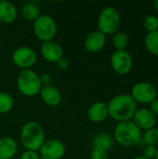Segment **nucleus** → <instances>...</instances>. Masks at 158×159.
<instances>
[{
	"mask_svg": "<svg viewBox=\"0 0 158 159\" xmlns=\"http://www.w3.org/2000/svg\"><path fill=\"white\" fill-rule=\"evenodd\" d=\"M109 116L115 121L124 122L133 118L137 111V102L130 94H120L107 103Z\"/></svg>",
	"mask_w": 158,
	"mask_h": 159,
	"instance_id": "nucleus-1",
	"label": "nucleus"
},
{
	"mask_svg": "<svg viewBox=\"0 0 158 159\" xmlns=\"http://www.w3.org/2000/svg\"><path fill=\"white\" fill-rule=\"evenodd\" d=\"M115 141L122 146L130 147L139 144L142 141V130L132 121L119 122L114 131Z\"/></svg>",
	"mask_w": 158,
	"mask_h": 159,
	"instance_id": "nucleus-2",
	"label": "nucleus"
},
{
	"mask_svg": "<svg viewBox=\"0 0 158 159\" xmlns=\"http://www.w3.org/2000/svg\"><path fill=\"white\" fill-rule=\"evenodd\" d=\"M22 145L31 151H39L45 142V132L40 124L34 121L26 123L20 130Z\"/></svg>",
	"mask_w": 158,
	"mask_h": 159,
	"instance_id": "nucleus-3",
	"label": "nucleus"
},
{
	"mask_svg": "<svg viewBox=\"0 0 158 159\" xmlns=\"http://www.w3.org/2000/svg\"><path fill=\"white\" fill-rule=\"evenodd\" d=\"M17 87L19 91L26 97H34L40 93L42 84L39 75L31 69L22 70L17 77Z\"/></svg>",
	"mask_w": 158,
	"mask_h": 159,
	"instance_id": "nucleus-4",
	"label": "nucleus"
},
{
	"mask_svg": "<svg viewBox=\"0 0 158 159\" xmlns=\"http://www.w3.org/2000/svg\"><path fill=\"white\" fill-rule=\"evenodd\" d=\"M121 18L118 10L113 7H107L103 8L98 18V28L99 31L106 34H115L120 26Z\"/></svg>",
	"mask_w": 158,
	"mask_h": 159,
	"instance_id": "nucleus-5",
	"label": "nucleus"
},
{
	"mask_svg": "<svg viewBox=\"0 0 158 159\" xmlns=\"http://www.w3.org/2000/svg\"><path fill=\"white\" fill-rule=\"evenodd\" d=\"M34 32L39 40L43 42L51 41L57 33L54 19L48 15H40L34 21Z\"/></svg>",
	"mask_w": 158,
	"mask_h": 159,
	"instance_id": "nucleus-6",
	"label": "nucleus"
},
{
	"mask_svg": "<svg viewBox=\"0 0 158 159\" xmlns=\"http://www.w3.org/2000/svg\"><path fill=\"white\" fill-rule=\"evenodd\" d=\"M131 97L138 103H151L156 99L157 91L156 87L148 82H139L131 89Z\"/></svg>",
	"mask_w": 158,
	"mask_h": 159,
	"instance_id": "nucleus-7",
	"label": "nucleus"
},
{
	"mask_svg": "<svg viewBox=\"0 0 158 159\" xmlns=\"http://www.w3.org/2000/svg\"><path fill=\"white\" fill-rule=\"evenodd\" d=\"M111 65L116 74L121 75H127L130 72L133 65L132 57L127 50H115L111 57Z\"/></svg>",
	"mask_w": 158,
	"mask_h": 159,
	"instance_id": "nucleus-8",
	"label": "nucleus"
},
{
	"mask_svg": "<svg viewBox=\"0 0 158 159\" xmlns=\"http://www.w3.org/2000/svg\"><path fill=\"white\" fill-rule=\"evenodd\" d=\"M37 60L36 53L28 47H20L14 50L12 54L13 62L22 70L30 69Z\"/></svg>",
	"mask_w": 158,
	"mask_h": 159,
	"instance_id": "nucleus-9",
	"label": "nucleus"
},
{
	"mask_svg": "<svg viewBox=\"0 0 158 159\" xmlns=\"http://www.w3.org/2000/svg\"><path fill=\"white\" fill-rule=\"evenodd\" d=\"M65 145L59 140L45 141L39 149L42 159H61L65 154Z\"/></svg>",
	"mask_w": 158,
	"mask_h": 159,
	"instance_id": "nucleus-10",
	"label": "nucleus"
},
{
	"mask_svg": "<svg viewBox=\"0 0 158 159\" xmlns=\"http://www.w3.org/2000/svg\"><path fill=\"white\" fill-rule=\"evenodd\" d=\"M132 119V121L137 125V127L141 130L143 129L144 131L155 128L156 124V116L149 109L145 108L137 109Z\"/></svg>",
	"mask_w": 158,
	"mask_h": 159,
	"instance_id": "nucleus-11",
	"label": "nucleus"
},
{
	"mask_svg": "<svg viewBox=\"0 0 158 159\" xmlns=\"http://www.w3.org/2000/svg\"><path fill=\"white\" fill-rule=\"evenodd\" d=\"M42 57L48 62L57 63L63 57V50L60 44L51 40L44 42L40 48Z\"/></svg>",
	"mask_w": 158,
	"mask_h": 159,
	"instance_id": "nucleus-12",
	"label": "nucleus"
},
{
	"mask_svg": "<svg viewBox=\"0 0 158 159\" xmlns=\"http://www.w3.org/2000/svg\"><path fill=\"white\" fill-rule=\"evenodd\" d=\"M106 37L100 31L90 32L85 38V48L90 53H96L102 50L105 45Z\"/></svg>",
	"mask_w": 158,
	"mask_h": 159,
	"instance_id": "nucleus-13",
	"label": "nucleus"
},
{
	"mask_svg": "<svg viewBox=\"0 0 158 159\" xmlns=\"http://www.w3.org/2000/svg\"><path fill=\"white\" fill-rule=\"evenodd\" d=\"M109 116L107 103L103 102H97L90 105L88 110V117L93 123L103 122Z\"/></svg>",
	"mask_w": 158,
	"mask_h": 159,
	"instance_id": "nucleus-14",
	"label": "nucleus"
},
{
	"mask_svg": "<svg viewBox=\"0 0 158 159\" xmlns=\"http://www.w3.org/2000/svg\"><path fill=\"white\" fill-rule=\"evenodd\" d=\"M40 95L43 100V102L51 107L58 106L61 102V94L60 90L51 85L48 86H43L40 90Z\"/></svg>",
	"mask_w": 158,
	"mask_h": 159,
	"instance_id": "nucleus-15",
	"label": "nucleus"
},
{
	"mask_svg": "<svg viewBox=\"0 0 158 159\" xmlns=\"http://www.w3.org/2000/svg\"><path fill=\"white\" fill-rule=\"evenodd\" d=\"M18 145L14 139L3 137L0 139V159H11L17 153Z\"/></svg>",
	"mask_w": 158,
	"mask_h": 159,
	"instance_id": "nucleus-16",
	"label": "nucleus"
},
{
	"mask_svg": "<svg viewBox=\"0 0 158 159\" xmlns=\"http://www.w3.org/2000/svg\"><path fill=\"white\" fill-rule=\"evenodd\" d=\"M15 6L8 1H0V22L11 23L17 18Z\"/></svg>",
	"mask_w": 158,
	"mask_h": 159,
	"instance_id": "nucleus-17",
	"label": "nucleus"
},
{
	"mask_svg": "<svg viewBox=\"0 0 158 159\" xmlns=\"http://www.w3.org/2000/svg\"><path fill=\"white\" fill-rule=\"evenodd\" d=\"M113 145V139L106 133L97 134L92 141V148H98L104 151H109Z\"/></svg>",
	"mask_w": 158,
	"mask_h": 159,
	"instance_id": "nucleus-18",
	"label": "nucleus"
},
{
	"mask_svg": "<svg viewBox=\"0 0 158 159\" xmlns=\"http://www.w3.org/2000/svg\"><path fill=\"white\" fill-rule=\"evenodd\" d=\"M144 44L147 50L158 57V30L155 32L148 33L144 39Z\"/></svg>",
	"mask_w": 158,
	"mask_h": 159,
	"instance_id": "nucleus-19",
	"label": "nucleus"
},
{
	"mask_svg": "<svg viewBox=\"0 0 158 159\" xmlns=\"http://www.w3.org/2000/svg\"><path fill=\"white\" fill-rule=\"evenodd\" d=\"M129 43V35L124 32H116L113 36V45L116 51L126 50Z\"/></svg>",
	"mask_w": 158,
	"mask_h": 159,
	"instance_id": "nucleus-20",
	"label": "nucleus"
},
{
	"mask_svg": "<svg viewBox=\"0 0 158 159\" xmlns=\"http://www.w3.org/2000/svg\"><path fill=\"white\" fill-rule=\"evenodd\" d=\"M22 16L30 21H34L40 16V10L38 7L34 3H27L23 6L21 10Z\"/></svg>",
	"mask_w": 158,
	"mask_h": 159,
	"instance_id": "nucleus-21",
	"label": "nucleus"
},
{
	"mask_svg": "<svg viewBox=\"0 0 158 159\" xmlns=\"http://www.w3.org/2000/svg\"><path fill=\"white\" fill-rule=\"evenodd\" d=\"M142 140L145 143V145H151L156 147L158 145V129L153 128L150 129H147L142 133Z\"/></svg>",
	"mask_w": 158,
	"mask_h": 159,
	"instance_id": "nucleus-22",
	"label": "nucleus"
},
{
	"mask_svg": "<svg viewBox=\"0 0 158 159\" xmlns=\"http://www.w3.org/2000/svg\"><path fill=\"white\" fill-rule=\"evenodd\" d=\"M13 104V99L8 93L0 92V114L8 113L12 109Z\"/></svg>",
	"mask_w": 158,
	"mask_h": 159,
	"instance_id": "nucleus-23",
	"label": "nucleus"
},
{
	"mask_svg": "<svg viewBox=\"0 0 158 159\" xmlns=\"http://www.w3.org/2000/svg\"><path fill=\"white\" fill-rule=\"evenodd\" d=\"M143 26L148 33L155 32L158 30V18L154 15H148L143 20Z\"/></svg>",
	"mask_w": 158,
	"mask_h": 159,
	"instance_id": "nucleus-24",
	"label": "nucleus"
},
{
	"mask_svg": "<svg viewBox=\"0 0 158 159\" xmlns=\"http://www.w3.org/2000/svg\"><path fill=\"white\" fill-rule=\"evenodd\" d=\"M90 159H108V152L98 148H92Z\"/></svg>",
	"mask_w": 158,
	"mask_h": 159,
	"instance_id": "nucleus-25",
	"label": "nucleus"
},
{
	"mask_svg": "<svg viewBox=\"0 0 158 159\" xmlns=\"http://www.w3.org/2000/svg\"><path fill=\"white\" fill-rule=\"evenodd\" d=\"M156 147L146 145L142 151V157L146 159H154L156 157Z\"/></svg>",
	"mask_w": 158,
	"mask_h": 159,
	"instance_id": "nucleus-26",
	"label": "nucleus"
},
{
	"mask_svg": "<svg viewBox=\"0 0 158 159\" xmlns=\"http://www.w3.org/2000/svg\"><path fill=\"white\" fill-rule=\"evenodd\" d=\"M20 159H40L39 154H37L36 151H31V150H26L21 156Z\"/></svg>",
	"mask_w": 158,
	"mask_h": 159,
	"instance_id": "nucleus-27",
	"label": "nucleus"
},
{
	"mask_svg": "<svg viewBox=\"0 0 158 159\" xmlns=\"http://www.w3.org/2000/svg\"><path fill=\"white\" fill-rule=\"evenodd\" d=\"M39 78H40V82H41L42 86H43V85H44V86H48V85H50V82H51V80H52L51 75H48V74H43V75H41L39 76Z\"/></svg>",
	"mask_w": 158,
	"mask_h": 159,
	"instance_id": "nucleus-28",
	"label": "nucleus"
},
{
	"mask_svg": "<svg viewBox=\"0 0 158 159\" xmlns=\"http://www.w3.org/2000/svg\"><path fill=\"white\" fill-rule=\"evenodd\" d=\"M156 116H158V99L154 100L150 103V109H149Z\"/></svg>",
	"mask_w": 158,
	"mask_h": 159,
	"instance_id": "nucleus-29",
	"label": "nucleus"
},
{
	"mask_svg": "<svg viewBox=\"0 0 158 159\" xmlns=\"http://www.w3.org/2000/svg\"><path fill=\"white\" fill-rule=\"evenodd\" d=\"M57 65H58V67L61 69V70H65V69H67L68 68V66H69V62H68V61L65 59V58H61L58 62H57Z\"/></svg>",
	"mask_w": 158,
	"mask_h": 159,
	"instance_id": "nucleus-30",
	"label": "nucleus"
},
{
	"mask_svg": "<svg viewBox=\"0 0 158 159\" xmlns=\"http://www.w3.org/2000/svg\"><path fill=\"white\" fill-rule=\"evenodd\" d=\"M154 7H155L156 11L158 13V0H156V1L154 2Z\"/></svg>",
	"mask_w": 158,
	"mask_h": 159,
	"instance_id": "nucleus-31",
	"label": "nucleus"
},
{
	"mask_svg": "<svg viewBox=\"0 0 158 159\" xmlns=\"http://www.w3.org/2000/svg\"><path fill=\"white\" fill-rule=\"evenodd\" d=\"M155 159H158V147L156 148V157H155Z\"/></svg>",
	"mask_w": 158,
	"mask_h": 159,
	"instance_id": "nucleus-32",
	"label": "nucleus"
},
{
	"mask_svg": "<svg viewBox=\"0 0 158 159\" xmlns=\"http://www.w3.org/2000/svg\"><path fill=\"white\" fill-rule=\"evenodd\" d=\"M133 159H146L145 157H143L142 156H141V157H136L135 158H133Z\"/></svg>",
	"mask_w": 158,
	"mask_h": 159,
	"instance_id": "nucleus-33",
	"label": "nucleus"
},
{
	"mask_svg": "<svg viewBox=\"0 0 158 159\" xmlns=\"http://www.w3.org/2000/svg\"><path fill=\"white\" fill-rule=\"evenodd\" d=\"M0 35H1V25H0Z\"/></svg>",
	"mask_w": 158,
	"mask_h": 159,
	"instance_id": "nucleus-34",
	"label": "nucleus"
},
{
	"mask_svg": "<svg viewBox=\"0 0 158 159\" xmlns=\"http://www.w3.org/2000/svg\"><path fill=\"white\" fill-rule=\"evenodd\" d=\"M0 68H1V62H0Z\"/></svg>",
	"mask_w": 158,
	"mask_h": 159,
	"instance_id": "nucleus-35",
	"label": "nucleus"
}]
</instances>
